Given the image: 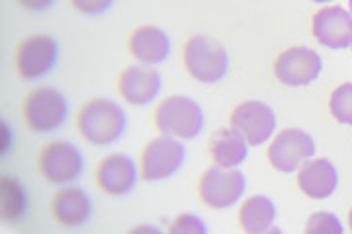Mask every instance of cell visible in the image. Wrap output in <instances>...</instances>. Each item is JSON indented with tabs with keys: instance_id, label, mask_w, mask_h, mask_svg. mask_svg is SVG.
<instances>
[{
	"instance_id": "7402d4cb",
	"label": "cell",
	"mask_w": 352,
	"mask_h": 234,
	"mask_svg": "<svg viewBox=\"0 0 352 234\" xmlns=\"http://www.w3.org/2000/svg\"><path fill=\"white\" fill-rule=\"evenodd\" d=\"M305 233L307 234H342L344 226L339 221L337 215L329 213V211H317L309 217V221L305 224Z\"/></svg>"
},
{
	"instance_id": "8992f818",
	"label": "cell",
	"mask_w": 352,
	"mask_h": 234,
	"mask_svg": "<svg viewBox=\"0 0 352 234\" xmlns=\"http://www.w3.org/2000/svg\"><path fill=\"white\" fill-rule=\"evenodd\" d=\"M247 189V180L237 168H221L212 166L201 174L198 182V196L201 203L212 209H229L239 203Z\"/></svg>"
},
{
	"instance_id": "277c9868",
	"label": "cell",
	"mask_w": 352,
	"mask_h": 234,
	"mask_svg": "<svg viewBox=\"0 0 352 234\" xmlns=\"http://www.w3.org/2000/svg\"><path fill=\"white\" fill-rule=\"evenodd\" d=\"M186 159V148L180 139L159 135L151 139L139 159V176L145 182H161L175 176Z\"/></svg>"
},
{
	"instance_id": "2e32d148",
	"label": "cell",
	"mask_w": 352,
	"mask_h": 234,
	"mask_svg": "<svg viewBox=\"0 0 352 234\" xmlns=\"http://www.w3.org/2000/svg\"><path fill=\"white\" fill-rule=\"evenodd\" d=\"M298 185L307 198L327 199L339 185V174L327 159H309L298 170Z\"/></svg>"
},
{
	"instance_id": "d4e9b609",
	"label": "cell",
	"mask_w": 352,
	"mask_h": 234,
	"mask_svg": "<svg viewBox=\"0 0 352 234\" xmlns=\"http://www.w3.org/2000/svg\"><path fill=\"white\" fill-rule=\"evenodd\" d=\"M22 8L25 10H32V12H41V10H47L50 6H53L55 0H16Z\"/></svg>"
},
{
	"instance_id": "9c48e42d",
	"label": "cell",
	"mask_w": 352,
	"mask_h": 234,
	"mask_svg": "<svg viewBox=\"0 0 352 234\" xmlns=\"http://www.w3.org/2000/svg\"><path fill=\"white\" fill-rule=\"evenodd\" d=\"M315 154V141L303 129H284L274 137L268 147V162L270 166L282 174L300 170L303 162H307Z\"/></svg>"
},
{
	"instance_id": "5b68a950",
	"label": "cell",
	"mask_w": 352,
	"mask_h": 234,
	"mask_svg": "<svg viewBox=\"0 0 352 234\" xmlns=\"http://www.w3.org/2000/svg\"><path fill=\"white\" fill-rule=\"evenodd\" d=\"M69 104L55 88L43 86L32 90L22 104V115L25 125L34 133H53L67 119Z\"/></svg>"
},
{
	"instance_id": "4fadbf2b",
	"label": "cell",
	"mask_w": 352,
	"mask_h": 234,
	"mask_svg": "<svg viewBox=\"0 0 352 234\" xmlns=\"http://www.w3.org/2000/svg\"><path fill=\"white\" fill-rule=\"evenodd\" d=\"M314 37L329 49H346L352 43V14L342 6H327L314 14Z\"/></svg>"
},
{
	"instance_id": "5bb4252c",
	"label": "cell",
	"mask_w": 352,
	"mask_h": 234,
	"mask_svg": "<svg viewBox=\"0 0 352 234\" xmlns=\"http://www.w3.org/2000/svg\"><path fill=\"white\" fill-rule=\"evenodd\" d=\"M118 92L129 106H147L161 92V74L149 65H133L118 76Z\"/></svg>"
},
{
	"instance_id": "3957f363",
	"label": "cell",
	"mask_w": 352,
	"mask_h": 234,
	"mask_svg": "<svg viewBox=\"0 0 352 234\" xmlns=\"http://www.w3.org/2000/svg\"><path fill=\"white\" fill-rule=\"evenodd\" d=\"M155 127L161 135L188 141L200 135L204 127V111L196 100L173 94L159 102L155 110Z\"/></svg>"
},
{
	"instance_id": "f546056e",
	"label": "cell",
	"mask_w": 352,
	"mask_h": 234,
	"mask_svg": "<svg viewBox=\"0 0 352 234\" xmlns=\"http://www.w3.org/2000/svg\"><path fill=\"white\" fill-rule=\"evenodd\" d=\"M349 6H351V14H352V0H349Z\"/></svg>"
},
{
	"instance_id": "cb8c5ba5",
	"label": "cell",
	"mask_w": 352,
	"mask_h": 234,
	"mask_svg": "<svg viewBox=\"0 0 352 234\" xmlns=\"http://www.w3.org/2000/svg\"><path fill=\"white\" fill-rule=\"evenodd\" d=\"M69 4L75 8L76 12L87 14V16H98L112 8L113 0H69Z\"/></svg>"
},
{
	"instance_id": "ac0fdd59",
	"label": "cell",
	"mask_w": 352,
	"mask_h": 234,
	"mask_svg": "<svg viewBox=\"0 0 352 234\" xmlns=\"http://www.w3.org/2000/svg\"><path fill=\"white\" fill-rule=\"evenodd\" d=\"M247 152H249V143L231 125L217 129L210 139V156L215 166L237 168L245 162Z\"/></svg>"
},
{
	"instance_id": "44dd1931",
	"label": "cell",
	"mask_w": 352,
	"mask_h": 234,
	"mask_svg": "<svg viewBox=\"0 0 352 234\" xmlns=\"http://www.w3.org/2000/svg\"><path fill=\"white\" fill-rule=\"evenodd\" d=\"M331 115L342 125H352V82H344L333 90L329 98Z\"/></svg>"
},
{
	"instance_id": "484cf974",
	"label": "cell",
	"mask_w": 352,
	"mask_h": 234,
	"mask_svg": "<svg viewBox=\"0 0 352 234\" xmlns=\"http://www.w3.org/2000/svg\"><path fill=\"white\" fill-rule=\"evenodd\" d=\"M10 147V129L2 121V154H6V148Z\"/></svg>"
},
{
	"instance_id": "e0dca14e",
	"label": "cell",
	"mask_w": 352,
	"mask_h": 234,
	"mask_svg": "<svg viewBox=\"0 0 352 234\" xmlns=\"http://www.w3.org/2000/svg\"><path fill=\"white\" fill-rule=\"evenodd\" d=\"M90 198L80 187H63L51 199V213L55 221L69 229L82 226L90 219Z\"/></svg>"
},
{
	"instance_id": "4dcf8cb0",
	"label": "cell",
	"mask_w": 352,
	"mask_h": 234,
	"mask_svg": "<svg viewBox=\"0 0 352 234\" xmlns=\"http://www.w3.org/2000/svg\"><path fill=\"white\" fill-rule=\"evenodd\" d=\"M351 49H352V43H351Z\"/></svg>"
},
{
	"instance_id": "30bf717a",
	"label": "cell",
	"mask_w": 352,
	"mask_h": 234,
	"mask_svg": "<svg viewBox=\"0 0 352 234\" xmlns=\"http://www.w3.org/2000/svg\"><path fill=\"white\" fill-rule=\"evenodd\" d=\"M229 125L245 137L251 147L270 141L276 129V115L270 106L258 100H247L239 104L229 115Z\"/></svg>"
},
{
	"instance_id": "6da1fadb",
	"label": "cell",
	"mask_w": 352,
	"mask_h": 234,
	"mask_svg": "<svg viewBox=\"0 0 352 234\" xmlns=\"http://www.w3.org/2000/svg\"><path fill=\"white\" fill-rule=\"evenodd\" d=\"M126 113L108 98L88 100L76 111V131L90 145L106 147L116 143L126 131Z\"/></svg>"
},
{
	"instance_id": "ffe728a7",
	"label": "cell",
	"mask_w": 352,
	"mask_h": 234,
	"mask_svg": "<svg viewBox=\"0 0 352 234\" xmlns=\"http://www.w3.org/2000/svg\"><path fill=\"white\" fill-rule=\"evenodd\" d=\"M28 207L24 185L20 184L14 176L0 178V217L2 221L14 224L24 217Z\"/></svg>"
},
{
	"instance_id": "9a60e30c",
	"label": "cell",
	"mask_w": 352,
	"mask_h": 234,
	"mask_svg": "<svg viewBox=\"0 0 352 234\" xmlns=\"http://www.w3.org/2000/svg\"><path fill=\"white\" fill-rule=\"evenodd\" d=\"M127 49L141 65H161L170 55V39L157 25H139L127 37Z\"/></svg>"
},
{
	"instance_id": "8fae6325",
	"label": "cell",
	"mask_w": 352,
	"mask_h": 234,
	"mask_svg": "<svg viewBox=\"0 0 352 234\" xmlns=\"http://www.w3.org/2000/svg\"><path fill=\"white\" fill-rule=\"evenodd\" d=\"M323 61L319 53L309 47H289L278 55L274 74L286 86H307L319 78Z\"/></svg>"
},
{
	"instance_id": "7c38bea8",
	"label": "cell",
	"mask_w": 352,
	"mask_h": 234,
	"mask_svg": "<svg viewBox=\"0 0 352 234\" xmlns=\"http://www.w3.org/2000/svg\"><path fill=\"white\" fill-rule=\"evenodd\" d=\"M94 176H96V184L104 194L112 198H122L133 191L138 184L139 170L133 159L122 152H113L98 162Z\"/></svg>"
},
{
	"instance_id": "7a4b0ae2",
	"label": "cell",
	"mask_w": 352,
	"mask_h": 234,
	"mask_svg": "<svg viewBox=\"0 0 352 234\" xmlns=\"http://www.w3.org/2000/svg\"><path fill=\"white\" fill-rule=\"evenodd\" d=\"M182 62L188 74L201 84H215L227 74L226 47L210 36H192L182 47Z\"/></svg>"
},
{
	"instance_id": "d6986e66",
	"label": "cell",
	"mask_w": 352,
	"mask_h": 234,
	"mask_svg": "<svg viewBox=\"0 0 352 234\" xmlns=\"http://www.w3.org/2000/svg\"><path fill=\"white\" fill-rule=\"evenodd\" d=\"M276 221V207L266 196L245 199L239 209V224L247 234H264L272 231Z\"/></svg>"
},
{
	"instance_id": "4316f807",
	"label": "cell",
	"mask_w": 352,
	"mask_h": 234,
	"mask_svg": "<svg viewBox=\"0 0 352 234\" xmlns=\"http://www.w3.org/2000/svg\"><path fill=\"white\" fill-rule=\"evenodd\" d=\"M131 233H159V229H155V226H135V229H131Z\"/></svg>"
},
{
	"instance_id": "52a82bcc",
	"label": "cell",
	"mask_w": 352,
	"mask_h": 234,
	"mask_svg": "<svg viewBox=\"0 0 352 234\" xmlns=\"http://www.w3.org/2000/svg\"><path fill=\"white\" fill-rule=\"evenodd\" d=\"M85 168L80 150L67 141H53L39 150V174L55 185H67L75 182Z\"/></svg>"
},
{
	"instance_id": "f1b7e54d",
	"label": "cell",
	"mask_w": 352,
	"mask_h": 234,
	"mask_svg": "<svg viewBox=\"0 0 352 234\" xmlns=\"http://www.w3.org/2000/svg\"><path fill=\"white\" fill-rule=\"evenodd\" d=\"M349 226H351V231H352V209L351 213H349Z\"/></svg>"
},
{
	"instance_id": "83f0119b",
	"label": "cell",
	"mask_w": 352,
	"mask_h": 234,
	"mask_svg": "<svg viewBox=\"0 0 352 234\" xmlns=\"http://www.w3.org/2000/svg\"><path fill=\"white\" fill-rule=\"evenodd\" d=\"M311 2H317V4H327V2H333V0H311Z\"/></svg>"
},
{
	"instance_id": "603a6c76",
	"label": "cell",
	"mask_w": 352,
	"mask_h": 234,
	"mask_svg": "<svg viewBox=\"0 0 352 234\" xmlns=\"http://www.w3.org/2000/svg\"><path fill=\"white\" fill-rule=\"evenodd\" d=\"M168 234H206L208 229L206 224L201 222L200 217L196 215H190V213H184V215H178L175 217V221L170 222V226L166 229Z\"/></svg>"
},
{
	"instance_id": "ba28073f",
	"label": "cell",
	"mask_w": 352,
	"mask_h": 234,
	"mask_svg": "<svg viewBox=\"0 0 352 234\" xmlns=\"http://www.w3.org/2000/svg\"><path fill=\"white\" fill-rule=\"evenodd\" d=\"M14 65L22 80H38L57 65V41L45 34L24 37L16 47Z\"/></svg>"
}]
</instances>
